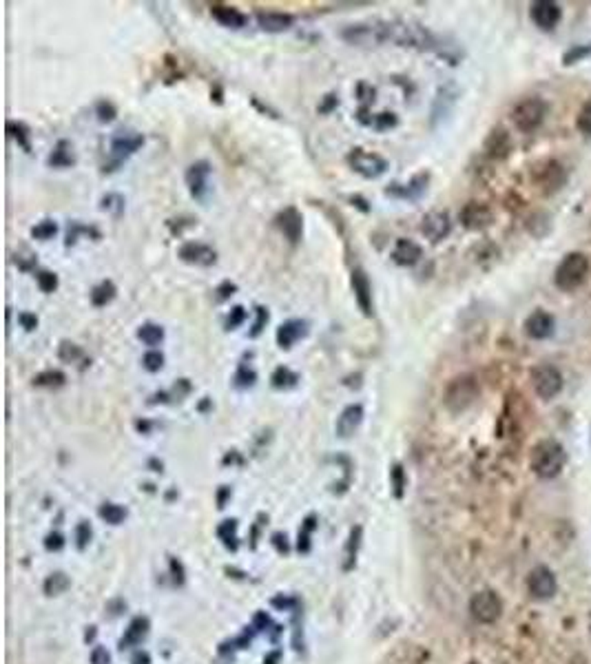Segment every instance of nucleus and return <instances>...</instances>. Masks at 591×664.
I'll list each match as a JSON object with an SVG mask.
<instances>
[{
    "instance_id": "1",
    "label": "nucleus",
    "mask_w": 591,
    "mask_h": 664,
    "mask_svg": "<svg viewBox=\"0 0 591 664\" xmlns=\"http://www.w3.org/2000/svg\"><path fill=\"white\" fill-rule=\"evenodd\" d=\"M480 395V383L474 374H459L454 376L452 381L446 386V392H443V403L446 408L454 414L465 412L469 405H472Z\"/></svg>"
},
{
    "instance_id": "2",
    "label": "nucleus",
    "mask_w": 591,
    "mask_h": 664,
    "mask_svg": "<svg viewBox=\"0 0 591 664\" xmlns=\"http://www.w3.org/2000/svg\"><path fill=\"white\" fill-rule=\"evenodd\" d=\"M341 40L355 47H379L390 43V20H368L348 24L341 31Z\"/></svg>"
},
{
    "instance_id": "3",
    "label": "nucleus",
    "mask_w": 591,
    "mask_h": 664,
    "mask_svg": "<svg viewBox=\"0 0 591 664\" xmlns=\"http://www.w3.org/2000/svg\"><path fill=\"white\" fill-rule=\"evenodd\" d=\"M565 447H562L558 441H541L539 445L532 450V469L536 472V476L541 479H554L560 474V469L565 467Z\"/></svg>"
},
{
    "instance_id": "4",
    "label": "nucleus",
    "mask_w": 591,
    "mask_h": 664,
    "mask_svg": "<svg viewBox=\"0 0 591 664\" xmlns=\"http://www.w3.org/2000/svg\"><path fill=\"white\" fill-rule=\"evenodd\" d=\"M589 273V260L583 253H569L562 257V262L556 266L554 283L560 290H574L585 281Z\"/></svg>"
},
{
    "instance_id": "5",
    "label": "nucleus",
    "mask_w": 591,
    "mask_h": 664,
    "mask_svg": "<svg viewBox=\"0 0 591 664\" xmlns=\"http://www.w3.org/2000/svg\"><path fill=\"white\" fill-rule=\"evenodd\" d=\"M346 162L355 173H359L361 178L366 180H377L387 171V160L383 155L364 151V148H353V151L348 153Z\"/></svg>"
},
{
    "instance_id": "6",
    "label": "nucleus",
    "mask_w": 591,
    "mask_h": 664,
    "mask_svg": "<svg viewBox=\"0 0 591 664\" xmlns=\"http://www.w3.org/2000/svg\"><path fill=\"white\" fill-rule=\"evenodd\" d=\"M545 115H547V104H545V100H541V98H527V100H522V102H518V104L514 106V111H512L514 125H516V129L522 131V133H529V131H534V129H539L541 122L545 120Z\"/></svg>"
},
{
    "instance_id": "7",
    "label": "nucleus",
    "mask_w": 591,
    "mask_h": 664,
    "mask_svg": "<svg viewBox=\"0 0 591 664\" xmlns=\"http://www.w3.org/2000/svg\"><path fill=\"white\" fill-rule=\"evenodd\" d=\"M142 144H144V135L142 133H138V131H115L113 133V138H111V157H113V162L109 164V169L106 171H115L122 162L127 160V157H131L133 153H138L140 148H142ZM104 171V173H106Z\"/></svg>"
},
{
    "instance_id": "8",
    "label": "nucleus",
    "mask_w": 591,
    "mask_h": 664,
    "mask_svg": "<svg viewBox=\"0 0 591 664\" xmlns=\"http://www.w3.org/2000/svg\"><path fill=\"white\" fill-rule=\"evenodd\" d=\"M532 386L541 399H545V401L554 399L562 390V374L558 368H554V365H549V363L536 365V368L532 370Z\"/></svg>"
},
{
    "instance_id": "9",
    "label": "nucleus",
    "mask_w": 591,
    "mask_h": 664,
    "mask_svg": "<svg viewBox=\"0 0 591 664\" xmlns=\"http://www.w3.org/2000/svg\"><path fill=\"white\" fill-rule=\"evenodd\" d=\"M469 614H472L474 620L483 622V625H490V622H496L501 618L503 602L494 591H478L469 600Z\"/></svg>"
},
{
    "instance_id": "10",
    "label": "nucleus",
    "mask_w": 591,
    "mask_h": 664,
    "mask_svg": "<svg viewBox=\"0 0 591 664\" xmlns=\"http://www.w3.org/2000/svg\"><path fill=\"white\" fill-rule=\"evenodd\" d=\"M211 164L206 160H197L193 164L186 169V186H189V193L193 199L197 202H206L208 197V178H211Z\"/></svg>"
},
{
    "instance_id": "11",
    "label": "nucleus",
    "mask_w": 591,
    "mask_h": 664,
    "mask_svg": "<svg viewBox=\"0 0 591 664\" xmlns=\"http://www.w3.org/2000/svg\"><path fill=\"white\" fill-rule=\"evenodd\" d=\"M427 184H429V173H419L414 175V178L408 182V184H390L385 186V195L387 197H394V199H403V202H416L421 199L427 191Z\"/></svg>"
},
{
    "instance_id": "12",
    "label": "nucleus",
    "mask_w": 591,
    "mask_h": 664,
    "mask_svg": "<svg viewBox=\"0 0 591 664\" xmlns=\"http://www.w3.org/2000/svg\"><path fill=\"white\" fill-rule=\"evenodd\" d=\"M459 222L467 230H485L492 226L494 215H492L490 206L480 204V202H467L459 213Z\"/></svg>"
},
{
    "instance_id": "13",
    "label": "nucleus",
    "mask_w": 591,
    "mask_h": 664,
    "mask_svg": "<svg viewBox=\"0 0 591 664\" xmlns=\"http://www.w3.org/2000/svg\"><path fill=\"white\" fill-rule=\"evenodd\" d=\"M275 226L279 228V233L292 243V246L294 243H299L304 237V218L294 206L279 211L277 218H275Z\"/></svg>"
},
{
    "instance_id": "14",
    "label": "nucleus",
    "mask_w": 591,
    "mask_h": 664,
    "mask_svg": "<svg viewBox=\"0 0 591 664\" xmlns=\"http://www.w3.org/2000/svg\"><path fill=\"white\" fill-rule=\"evenodd\" d=\"M350 283H353L355 302H357L359 310L366 317H372L374 315V302H372V283H370L368 273L364 268H355L353 277H350Z\"/></svg>"
},
{
    "instance_id": "15",
    "label": "nucleus",
    "mask_w": 591,
    "mask_h": 664,
    "mask_svg": "<svg viewBox=\"0 0 591 664\" xmlns=\"http://www.w3.org/2000/svg\"><path fill=\"white\" fill-rule=\"evenodd\" d=\"M450 230H452V222L446 211H429L421 220V233L432 243L446 239L450 235Z\"/></svg>"
},
{
    "instance_id": "16",
    "label": "nucleus",
    "mask_w": 591,
    "mask_h": 664,
    "mask_svg": "<svg viewBox=\"0 0 591 664\" xmlns=\"http://www.w3.org/2000/svg\"><path fill=\"white\" fill-rule=\"evenodd\" d=\"M178 257L184 264H193V266H213L218 262V253H215L211 246L201 241H184L178 248Z\"/></svg>"
},
{
    "instance_id": "17",
    "label": "nucleus",
    "mask_w": 591,
    "mask_h": 664,
    "mask_svg": "<svg viewBox=\"0 0 591 664\" xmlns=\"http://www.w3.org/2000/svg\"><path fill=\"white\" fill-rule=\"evenodd\" d=\"M529 16L536 27H541L543 31H549L558 24L562 11H560V5L552 3V0H536L529 9Z\"/></svg>"
},
{
    "instance_id": "18",
    "label": "nucleus",
    "mask_w": 591,
    "mask_h": 664,
    "mask_svg": "<svg viewBox=\"0 0 591 664\" xmlns=\"http://www.w3.org/2000/svg\"><path fill=\"white\" fill-rule=\"evenodd\" d=\"M527 587H529L534 598L547 600V598H552V595L556 593V576L549 572L547 567H536L534 572L529 574Z\"/></svg>"
},
{
    "instance_id": "19",
    "label": "nucleus",
    "mask_w": 591,
    "mask_h": 664,
    "mask_svg": "<svg viewBox=\"0 0 591 664\" xmlns=\"http://www.w3.org/2000/svg\"><path fill=\"white\" fill-rule=\"evenodd\" d=\"M308 330H311V326H308L306 319H288L277 328V334H275L277 346L281 350H290L294 344L301 341L304 337H308Z\"/></svg>"
},
{
    "instance_id": "20",
    "label": "nucleus",
    "mask_w": 591,
    "mask_h": 664,
    "mask_svg": "<svg viewBox=\"0 0 591 664\" xmlns=\"http://www.w3.org/2000/svg\"><path fill=\"white\" fill-rule=\"evenodd\" d=\"M554 326H556L554 317L549 313H545V310H534V313L525 319V323H522L525 334L529 339H536V341L552 337L554 334Z\"/></svg>"
},
{
    "instance_id": "21",
    "label": "nucleus",
    "mask_w": 591,
    "mask_h": 664,
    "mask_svg": "<svg viewBox=\"0 0 591 664\" xmlns=\"http://www.w3.org/2000/svg\"><path fill=\"white\" fill-rule=\"evenodd\" d=\"M421 257H423V248H421L416 241L406 239V237H399V239L394 241L392 262H394L397 266H403V268L414 266V264L421 262Z\"/></svg>"
},
{
    "instance_id": "22",
    "label": "nucleus",
    "mask_w": 591,
    "mask_h": 664,
    "mask_svg": "<svg viewBox=\"0 0 591 664\" xmlns=\"http://www.w3.org/2000/svg\"><path fill=\"white\" fill-rule=\"evenodd\" d=\"M483 148H485V155L492 157V160L507 157L509 151H512V140H509V133L505 129H501V127L492 129L490 135L485 138V144H483Z\"/></svg>"
},
{
    "instance_id": "23",
    "label": "nucleus",
    "mask_w": 591,
    "mask_h": 664,
    "mask_svg": "<svg viewBox=\"0 0 591 664\" xmlns=\"http://www.w3.org/2000/svg\"><path fill=\"white\" fill-rule=\"evenodd\" d=\"M361 421H364V405L353 403V405H348V408H343V412L337 418V428H334V430H337V435L341 439H348V437H353L355 432L359 430Z\"/></svg>"
},
{
    "instance_id": "24",
    "label": "nucleus",
    "mask_w": 591,
    "mask_h": 664,
    "mask_svg": "<svg viewBox=\"0 0 591 664\" xmlns=\"http://www.w3.org/2000/svg\"><path fill=\"white\" fill-rule=\"evenodd\" d=\"M257 24L262 31L268 34H284L294 24V18L290 13L284 11H259L257 13Z\"/></svg>"
},
{
    "instance_id": "25",
    "label": "nucleus",
    "mask_w": 591,
    "mask_h": 664,
    "mask_svg": "<svg viewBox=\"0 0 591 664\" xmlns=\"http://www.w3.org/2000/svg\"><path fill=\"white\" fill-rule=\"evenodd\" d=\"M211 16L222 27H228V29H241V27L248 24L246 13H241L237 7H231V5H213Z\"/></svg>"
},
{
    "instance_id": "26",
    "label": "nucleus",
    "mask_w": 591,
    "mask_h": 664,
    "mask_svg": "<svg viewBox=\"0 0 591 664\" xmlns=\"http://www.w3.org/2000/svg\"><path fill=\"white\" fill-rule=\"evenodd\" d=\"M73 164H76L73 144L69 140H58L47 157V167L49 169H71Z\"/></svg>"
},
{
    "instance_id": "27",
    "label": "nucleus",
    "mask_w": 591,
    "mask_h": 664,
    "mask_svg": "<svg viewBox=\"0 0 591 664\" xmlns=\"http://www.w3.org/2000/svg\"><path fill=\"white\" fill-rule=\"evenodd\" d=\"M80 235H87V237H93V239L102 237V233L96 226H89V224H83V222H69V226H66V235H64V246H76Z\"/></svg>"
},
{
    "instance_id": "28",
    "label": "nucleus",
    "mask_w": 591,
    "mask_h": 664,
    "mask_svg": "<svg viewBox=\"0 0 591 664\" xmlns=\"http://www.w3.org/2000/svg\"><path fill=\"white\" fill-rule=\"evenodd\" d=\"M115 295H118L115 283L111 279H104V281L98 283V286H93L89 297H91V304L96 308H104L106 304H111L115 299Z\"/></svg>"
},
{
    "instance_id": "29",
    "label": "nucleus",
    "mask_w": 591,
    "mask_h": 664,
    "mask_svg": "<svg viewBox=\"0 0 591 664\" xmlns=\"http://www.w3.org/2000/svg\"><path fill=\"white\" fill-rule=\"evenodd\" d=\"M7 133H9L11 140H16V144L22 148L24 153H31V131H29V127L24 125V122L9 120L7 122Z\"/></svg>"
},
{
    "instance_id": "30",
    "label": "nucleus",
    "mask_w": 591,
    "mask_h": 664,
    "mask_svg": "<svg viewBox=\"0 0 591 664\" xmlns=\"http://www.w3.org/2000/svg\"><path fill=\"white\" fill-rule=\"evenodd\" d=\"M164 328L159 326V323H151L146 321L138 328V339L144 344V346H151V350H155V346H159L164 341Z\"/></svg>"
},
{
    "instance_id": "31",
    "label": "nucleus",
    "mask_w": 591,
    "mask_h": 664,
    "mask_svg": "<svg viewBox=\"0 0 591 664\" xmlns=\"http://www.w3.org/2000/svg\"><path fill=\"white\" fill-rule=\"evenodd\" d=\"M456 102V91L452 87H441L439 93H436V100H434V109H432V115H434V122L439 118H446L452 109V104Z\"/></svg>"
},
{
    "instance_id": "32",
    "label": "nucleus",
    "mask_w": 591,
    "mask_h": 664,
    "mask_svg": "<svg viewBox=\"0 0 591 664\" xmlns=\"http://www.w3.org/2000/svg\"><path fill=\"white\" fill-rule=\"evenodd\" d=\"M299 379L301 376L297 372H292L290 368H286V365H279V368H275V372L271 374V383L275 390H290L299 383Z\"/></svg>"
},
{
    "instance_id": "33",
    "label": "nucleus",
    "mask_w": 591,
    "mask_h": 664,
    "mask_svg": "<svg viewBox=\"0 0 591 664\" xmlns=\"http://www.w3.org/2000/svg\"><path fill=\"white\" fill-rule=\"evenodd\" d=\"M31 383L36 388H60L66 383V374L62 370H45V372H38Z\"/></svg>"
},
{
    "instance_id": "34",
    "label": "nucleus",
    "mask_w": 591,
    "mask_h": 664,
    "mask_svg": "<svg viewBox=\"0 0 591 664\" xmlns=\"http://www.w3.org/2000/svg\"><path fill=\"white\" fill-rule=\"evenodd\" d=\"M124 197L120 193H106L102 199H100V211H104L106 215H111V218H122L124 213Z\"/></svg>"
},
{
    "instance_id": "35",
    "label": "nucleus",
    "mask_w": 591,
    "mask_h": 664,
    "mask_svg": "<svg viewBox=\"0 0 591 664\" xmlns=\"http://www.w3.org/2000/svg\"><path fill=\"white\" fill-rule=\"evenodd\" d=\"M255 383H257V372H255L248 363H239L237 370H235V374H233V386H235L237 390H248V388H252Z\"/></svg>"
},
{
    "instance_id": "36",
    "label": "nucleus",
    "mask_w": 591,
    "mask_h": 664,
    "mask_svg": "<svg viewBox=\"0 0 591 664\" xmlns=\"http://www.w3.org/2000/svg\"><path fill=\"white\" fill-rule=\"evenodd\" d=\"M146 631H149V622H146L144 618H136V620H133L131 625H129L127 633H124L122 647H131V644L142 642V638L146 635Z\"/></svg>"
},
{
    "instance_id": "37",
    "label": "nucleus",
    "mask_w": 591,
    "mask_h": 664,
    "mask_svg": "<svg viewBox=\"0 0 591 664\" xmlns=\"http://www.w3.org/2000/svg\"><path fill=\"white\" fill-rule=\"evenodd\" d=\"M585 58H591V43L569 47L565 53H562V64H565V66H571V64L581 62V60H585Z\"/></svg>"
},
{
    "instance_id": "38",
    "label": "nucleus",
    "mask_w": 591,
    "mask_h": 664,
    "mask_svg": "<svg viewBox=\"0 0 591 664\" xmlns=\"http://www.w3.org/2000/svg\"><path fill=\"white\" fill-rule=\"evenodd\" d=\"M56 233H58V224L53 220H43L31 228V237L38 241H49L56 237Z\"/></svg>"
},
{
    "instance_id": "39",
    "label": "nucleus",
    "mask_w": 591,
    "mask_h": 664,
    "mask_svg": "<svg viewBox=\"0 0 591 664\" xmlns=\"http://www.w3.org/2000/svg\"><path fill=\"white\" fill-rule=\"evenodd\" d=\"M248 319V313H246V308L244 306H233L231 310H228V315H226V319H224V330L226 332H231V330H237L241 323H244Z\"/></svg>"
},
{
    "instance_id": "40",
    "label": "nucleus",
    "mask_w": 591,
    "mask_h": 664,
    "mask_svg": "<svg viewBox=\"0 0 591 664\" xmlns=\"http://www.w3.org/2000/svg\"><path fill=\"white\" fill-rule=\"evenodd\" d=\"M83 357H85L83 348L76 346V344H71V341H62V344L58 346V359L64 361V363H78Z\"/></svg>"
},
{
    "instance_id": "41",
    "label": "nucleus",
    "mask_w": 591,
    "mask_h": 664,
    "mask_svg": "<svg viewBox=\"0 0 591 664\" xmlns=\"http://www.w3.org/2000/svg\"><path fill=\"white\" fill-rule=\"evenodd\" d=\"M36 283H38V288L43 292L51 295V292H56L60 281H58V275L51 273V270H38V273H36Z\"/></svg>"
},
{
    "instance_id": "42",
    "label": "nucleus",
    "mask_w": 591,
    "mask_h": 664,
    "mask_svg": "<svg viewBox=\"0 0 591 664\" xmlns=\"http://www.w3.org/2000/svg\"><path fill=\"white\" fill-rule=\"evenodd\" d=\"M100 516H102L106 523L120 525V523L124 521V516H127V509L120 507V505H115V503H104V505L100 507Z\"/></svg>"
},
{
    "instance_id": "43",
    "label": "nucleus",
    "mask_w": 591,
    "mask_h": 664,
    "mask_svg": "<svg viewBox=\"0 0 591 664\" xmlns=\"http://www.w3.org/2000/svg\"><path fill=\"white\" fill-rule=\"evenodd\" d=\"M142 368L146 370V372H159L164 368V355L159 350H149V352H144V357H142Z\"/></svg>"
},
{
    "instance_id": "44",
    "label": "nucleus",
    "mask_w": 591,
    "mask_h": 664,
    "mask_svg": "<svg viewBox=\"0 0 591 664\" xmlns=\"http://www.w3.org/2000/svg\"><path fill=\"white\" fill-rule=\"evenodd\" d=\"M268 319H271V313H268V308H264V306H257V308H255V321H252V326H250L248 337H250V339L259 337V334L264 332V328H266Z\"/></svg>"
},
{
    "instance_id": "45",
    "label": "nucleus",
    "mask_w": 591,
    "mask_h": 664,
    "mask_svg": "<svg viewBox=\"0 0 591 664\" xmlns=\"http://www.w3.org/2000/svg\"><path fill=\"white\" fill-rule=\"evenodd\" d=\"M399 125V118H397V113H392V111H381L379 115H374V131H379V133H383V131H390V129H394Z\"/></svg>"
},
{
    "instance_id": "46",
    "label": "nucleus",
    "mask_w": 591,
    "mask_h": 664,
    "mask_svg": "<svg viewBox=\"0 0 591 664\" xmlns=\"http://www.w3.org/2000/svg\"><path fill=\"white\" fill-rule=\"evenodd\" d=\"M66 587H69V578H66L64 574H53V576H49L47 582H45V591H47L49 595L62 593Z\"/></svg>"
},
{
    "instance_id": "47",
    "label": "nucleus",
    "mask_w": 591,
    "mask_h": 664,
    "mask_svg": "<svg viewBox=\"0 0 591 664\" xmlns=\"http://www.w3.org/2000/svg\"><path fill=\"white\" fill-rule=\"evenodd\" d=\"M96 115H98V120L102 122V125H106V122H113V120H115L118 109H115V104H113V102H109V100H100V102L96 104Z\"/></svg>"
},
{
    "instance_id": "48",
    "label": "nucleus",
    "mask_w": 591,
    "mask_h": 664,
    "mask_svg": "<svg viewBox=\"0 0 591 664\" xmlns=\"http://www.w3.org/2000/svg\"><path fill=\"white\" fill-rule=\"evenodd\" d=\"M576 127H578L581 133L591 135V98L583 104V109L578 113V120H576Z\"/></svg>"
},
{
    "instance_id": "49",
    "label": "nucleus",
    "mask_w": 591,
    "mask_h": 664,
    "mask_svg": "<svg viewBox=\"0 0 591 664\" xmlns=\"http://www.w3.org/2000/svg\"><path fill=\"white\" fill-rule=\"evenodd\" d=\"M374 98H377V89H374L372 85H368V83L357 85V100L361 102V106H370L374 102Z\"/></svg>"
},
{
    "instance_id": "50",
    "label": "nucleus",
    "mask_w": 591,
    "mask_h": 664,
    "mask_svg": "<svg viewBox=\"0 0 591 664\" xmlns=\"http://www.w3.org/2000/svg\"><path fill=\"white\" fill-rule=\"evenodd\" d=\"M337 106H339V96H337V93H328V96L321 98V102L317 106V113L319 115H330L334 109H337Z\"/></svg>"
},
{
    "instance_id": "51",
    "label": "nucleus",
    "mask_w": 591,
    "mask_h": 664,
    "mask_svg": "<svg viewBox=\"0 0 591 664\" xmlns=\"http://www.w3.org/2000/svg\"><path fill=\"white\" fill-rule=\"evenodd\" d=\"M390 481H392V487H394V496L401 498L403 496V487H406V474H403L401 465H394L390 469Z\"/></svg>"
},
{
    "instance_id": "52",
    "label": "nucleus",
    "mask_w": 591,
    "mask_h": 664,
    "mask_svg": "<svg viewBox=\"0 0 591 664\" xmlns=\"http://www.w3.org/2000/svg\"><path fill=\"white\" fill-rule=\"evenodd\" d=\"M237 292V283H233V281H222L218 288H215V299L218 302H226V299H231V297Z\"/></svg>"
},
{
    "instance_id": "53",
    "label": "nucleus",
    "mask_w": 591,
    "mask_h": 664,
    "mask_svg": "<svg viewBox=\"0 0 591 664\" xmlns=\"http://www.w3.org/2000/svg\"><path fill=\"white\" fill-rule=\"evenodd\" d=\"M355 120L359 122L361 127H372L374 125V115L370 111V106H361L359 104V109L355 111Z\"/></svg>"
},
{
    "instance_id": "54",
    "label": "nucleus",
    "mask_w": 591,
    "mask_h": 664,
    "mask_svg": "<svg viewBox=\"0 0 591 664\" xmlns=\"http://www.w3.org/2000/svg\"><path fill=\"white\" fill-rule=\"evenodd\" d=\"M13 262H16V266L22 270V273H29V270H34V266H36V257L34 255H16L13 257Z\"/></svg>"
},
{
    "instance_id": "55",
    "label": "nucleus",
    "mask_w": 591,
    "mask_h": 664,
    "mask_svg": "<svg viewBox=\"0 0 591 664\" xmlns=\"http://www.w3.org/2000/svg\"><path fill=\"white\" fill-rule=\"evenodd\" d=\"M18 323H20V328H24L27 332H31V330L38 328V317L31 315V313H20L18 315Z\"/></svg>"
},
{
    "instance_id": "56",
    "label": "nucleus",
    "mask_w": 591,
    "mask_h": 664,
    "mask_svg": "<svg viewBox=\"0 0 591 664\" xmlns=\"http://www.w3.org/2000/svg\"><path fill=\"white\" fill-rule=\"evenodd\" d=\"M76 538H78V545H80V547H85V545L89 543V540H91V527H89V523H80V525H78Z\"/></svg>"
},
{
    "instance_id": "57",
    "label": "nucleus",
    "mask_w": 591,
    "mask_h": 664,
    "mask_svg": "<svg viewBox=\"0 0 591 664\" xmlns=\"http://www.w3.org/2000/svg\"><path fill=\"white\" fill-rule=\"evenodd\" d=\"M348 202H350L355 209H359L361 213H370V204H368L366 197H361V195H348Z\"/></svg>"
},
{
    "instance_id": "58",
    "label": "nucleus",
    "mask_w": 591,
    "mask_h": 664,
    "mask_svg": "<svg viewBox=\"0 0 591 664\" xmlns=\"http://www.w3.org/2000/svg\"><path fill=\"white\" fill-rule=\"evenodd\" d=\"M93 664H109V654L104 649H96L93 651Z\"/></svg>"
},
{
    "instance_id": "59",
    "label": "nucleus",
    "mask_w": 591,
    "mask_h": 664,
    "mask_svg": "<svg viewBox=\"0 0 591 664\" xmlns=\"http://www.w3.org/2000/svg\"><path fill=\"white\" fill-rule=\"evenodd\" d=\"M47 547H49V549H60V547H62V536H60V534H51V536L47 538Z\"/></svg>"
},
{
    "instance_id": "60",
    "label": "nucleus",
    "mask_w": 591,
    "mask_h": 664,
    "mask_svg": "<svg viewBox=\"0 0 591 664\" xmlns=\"http://www.w3.org/2000/svg\"><path fill=\"white\" fill-rule=\"evenodd\" d=\"M136 428H138L140 432H149V430H151V423H149V421H138Z\"/></svg>"
}]
</instances>
